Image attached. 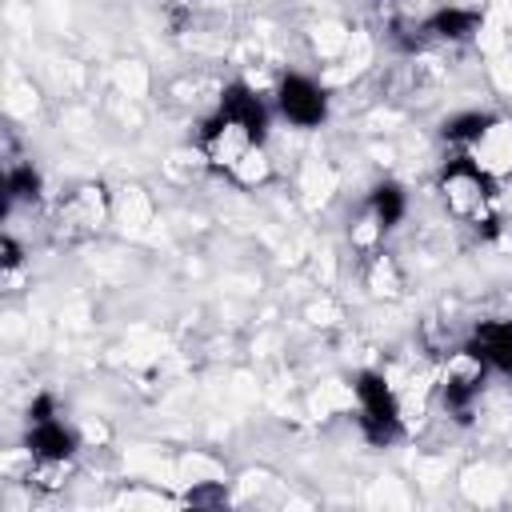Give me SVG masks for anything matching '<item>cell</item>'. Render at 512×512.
<instances>
[{"mask_svg": "<svg viewBox=\"0 0 512 512\" xmlns=\"http://www.w3.org/2000/svg\"><path fill=\"white\" fill-rule=\"evenodd\" d=\"M444 200L456 216H480L488 204V172L464 156V164H452L444 172Z\"/></svg>", "mask_w": 512, "mask_h": 512, "instance_id": "cell-1", "label": "cell"}, {"mask_svg": "<svg viewBox=\"0 0 512 512\" xmlns=\"http://www.w3.org/2000/svg\"><path fill=\"white\" fill-rule=\"evenodd\" d=\"M280 108H284V116H288L292 124L308 128V124L324 120V92H320L312 80L292 76V80H284V88H280Z\"/></svg>", "mask_w": 512, "mask_h": 512, "instance_id": "cell-2", "label": "cell"}, {"mask_svg": "<svg viewBox=\"0 0 512 512\" xmlns=\"http://www.w3.org/2000/svg\"><path fill=\"white\" fill-rule=\"evenodd\" d=\"M476 360H492V364H500V368L512 372V320L488 324V328L480 332V352H476Z\"/></svg>", "mask_w": 512, "mask_h": 512, "instance_id": "cell-3", "label": "cell"}]
</instances>
